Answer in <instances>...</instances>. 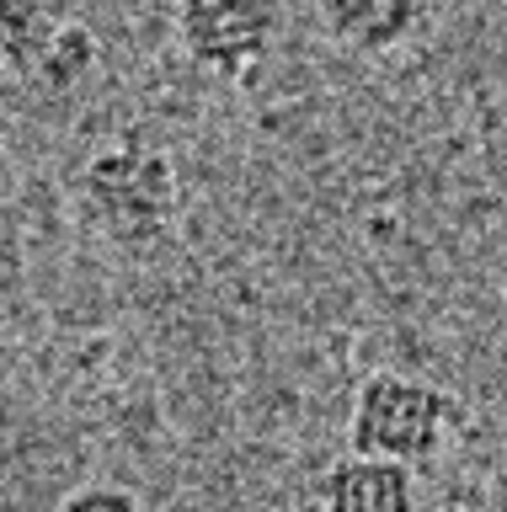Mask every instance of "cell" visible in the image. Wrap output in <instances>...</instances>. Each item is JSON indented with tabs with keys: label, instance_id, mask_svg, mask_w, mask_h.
Returning a JSON list of instances; mask_svg holds the SVG:
<instances>
[{
	"label": "cell",
	"instance_id": "6da1fadb",
	"mask_svg": "<svg viewBox=\"0 0 507 512\" xmlns=\"http://www.w3.org/2000/svg\"><path fill=\"white\" fill-rule=\"evenodd\" d=\"M75 198H81V219L107 246H123V251L161 246L182 219L177 160L145 134H129V139L91 150Z\"/></svg>",
	"mask_w": 507,
	"mask_h": 512
},
{
	"label": "cell",
	"instance_id": "7a4b0ae2",
	"mask_svg": "<svg viewBox=\"0 0 507 512\" xmlns=\"http://www.w3.org/2000/svg\"><path fill=\"white\" fill-rule=\"evenodd\" d=\"M459 432V400L443 384L401 368H379L358 384L353 411H347V448L395 464H433L449 438Z\"/></svg>",
	"mask_w": 507,
	"mask_h": 512
},
{
	"label": "cell",
	"instance_id": "3957f363",
	"mask_svg": "<svg viewBox=\"0 0 507 512\" xmlns=\"http://www.w3.org/2000/svg\"><path fill=\"white\" fill-rule=\"evenodd\" d=\"M102 64V43L86 22L59 16L49 0H0V70L38 96L81 91Z\"/></svg>",
	"mask_w": 507,
	"mask_h": 512
},
{
	"label": "cell",
	"instance_id": "277c9868",
	"mask_svg": "<svg viewBox=\"0 0 507 512\" xmlns=\"http://www.w3.org/2000/svg\"><path fill=\"white\" fill-rule=\"evenodd\" d=\"M283 0H177V43L193 70L241 86L273 59Z\"/></svg>",
	"mask_w": 507,
	"mask_h": 512
},
{
	"label": "cell",
	"instance_id": "5b68a950",
	"mask_svg": "<svg viewBox=\"0 0 507 512\" xmlns=\"http://www.w3.org/2000/svg\"><path fill=\"white\" fill-rule=\"evenodd\" d=\"M321 32L347 54L390 59L417 38L427 0H315Z\"/></svg>",
	"mask_w": 507,
	"mask_h": 512
},
{
	"label": "cell",
	"instance_id": "8992f818",
	"mask_svg": "<svg viewBox=\"0 0 507 512\" xmlns=\"http://www.w3.org/2000/svg\"><path fill=\"white\" fill-rule=\"evenodd\" d=\"M321 512H422L417 470L374 454H347L321 475Z\"/></svg>",
	"mask_w": 507,
	"mask_h": 512
},
{
	"label": "cell",
	"instance_id": "52a82bcc",
	"mask_svg": "<svg viewBox=\"0 0 507 512\" xmlns=\"http://www.w3.org/2000/svg\"><path fill=\"white\" fill-rule=\"evenodd\" d=\"M54 512H145V502L129 486H113V480H91V486H75Z\"/></svg>",
	"mask_w": 507,
	"mask_h": 512
}]
</instances>
